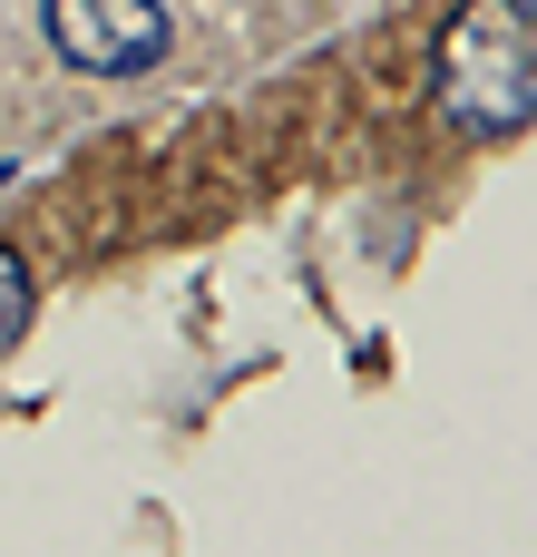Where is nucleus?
Returning <instances> with one entry per match:
<instances>
[{
  "label": "nucleus",
  "mask_w": 537,
  "mask_h": 557,
  "mask_svg": "<svg viewBox=\"0 0 537 557\" xmlns=\"http://www.w3.org/2000/svg\"><path fill=\"white\" fill-rule=\"evenodd\" d=\"M440 98L460 127H528L537 117V0H470L440 29Z\"/></svg>",
  "instance_id": "obj_1"
},
{
  "label": "nucleus",
  "mask_w": 537,
  "mask_h": 557,
  "mask_svg": "<svg viewBox=\"0 0 537 557\" xmlns=\"http://www.w3.org/2000/svg\"><path fill=\"white\" fill-rule=\"evenodd\" d=\"M49 49L78 59L88 78H137L166 59V10L157 0H49Z\"/></svg>",
  "instance_id": "obj_2"
},
{
  "label": "nucleus",
  "mask_w": 537,
  "mask_h": 557,
  "mask_svg": "<svg viewBox=\"0 0 537 557\" xmlns=\"http://www.w3.org/2000/svg\"><path fill=\"white\" fill-rule=\"evenodd\" d=\"M29 333V264L0 245V343H20Z\"/></svg>",
  "instance_id": "obj_3"
}]
</instances>
